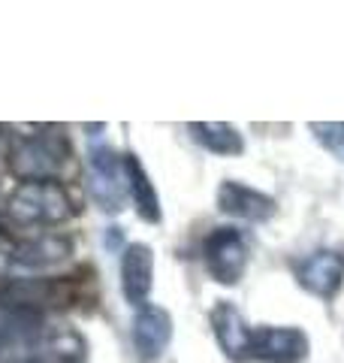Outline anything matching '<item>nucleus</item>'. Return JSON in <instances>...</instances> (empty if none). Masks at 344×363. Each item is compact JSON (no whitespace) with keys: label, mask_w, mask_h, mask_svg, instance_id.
I'll return each instance as SVG.
<instances>
[{"label":"nucleus","mask_w":344,"mask_h":363,"mask_svg":"<svg viewBox=\"0 0 344 363\" xmlns=\"http://www.w3.org/2000/svg\"><path fill=\"white\" fill-rule=\"evenodd\" d=\"M6 167L25 182H57L70 161V143L52 128L33 133H13L4 149Z\"/></svg>","instance_id":"obj_1"},{"label":"nucleus","mask_w":344,"mask_h":363,"mask_svg":"<svg viewBox=\"0 0 344 363\" xmlns=\"http://www.w3.org/2000/svg\"><path fill=\"white\" fill-rule=\"evenodd\" d=\"M172 339V318L160 306H142L133 318V345L145 363L157 360Z\"/></svg>","instance_id":"obj_8"},{"label":"nucleus","mask_w":344,"mask_h":363,"mask_svg":"<svg viewBox=\"0 0 344 363\" xmlns=\"http://www.w3.org/2000/svg\"><path fill=\"white\" fill-rule=\"evenodd\" d=\"M212 330L217 345L224 348V354L229 360H248V342H251V327L245 324V318L239 315L233 303H217L212 309Z\"/></svg>","instance_id":"obj_10"},{"label":"nucleus","mask_w":344,"mask_h":363,"mask_svg":"<svg viewBox=\"0 0 344 363\" xmlns=\"http://www.w3.org/2000/svg\"><path fill=\"white\" fill-rule=\"evenodd\" d=\"M311 130H314L317 140L323 143V149H329L338 161H344V124H320V121H314Z\"/></svg>","instance_id":"obj_15"},{"label":"nucleus","mask_w":344,"mask_h":363,"mask_svg":"<svg viewBox=\"0 0 344 363\" xmlns=\"http://www.w3.org/2000/svg\"><path fill=\"white\" fill-rule=\"evenodd\" d=\"M217 206H221L224 215L254 221V224L269 221L275 215V200L257 188L242 185V182H224V185L217 188Z\"/></svg>","instance_id":"obj_7"},{"label":"nucleus","mask_w":344,"mask_h":363,"mask_svg":"<svg viewBox=\"0 0 344 363\" xmlns=\"http://www.w3.org/2000/svg\"><path fill=\"white\" fill-rule=\"evenodd\" d=\"M13 363H45V360L37 354V351H33V354H28V357H16Z\"/></svg>","instance_id":"obj_16"},{"label":"nucleus","mask_w":344,"mask_h":363,"mask_svg":"<svg viewBox=\"0 0 344 363\" xmlns=\"http://www.w3.org/2000/svg\"><path fill=\"white\" fill-rule=\"evenodd\" d=\"M308 357V336L299 327H251L248 360L302 363Z\"/></svg>","instance_id":"obj_5"},{"label":"nucleus","mask_w":344,"mask_h":363,"mask_svg":"<svg viewBox=\"0 0 344 363\" xmlns=\"http://www.w3.org/2000/svg\"><path fill=\"white\" fill-rule=\"evenodd\" d=\"M88 191L100 209L118 212L124 203V194H127L124 157L106 149V145H97L88 157Z\"/></svg>","instance_id":"obj_3"},{"label":"nucleus","mask_w":344,"mask_h":363,"mask_svg":"<svg viewBox=\"0 0 344 363\" xmlns=\"http://www.w3.org/2000/svg\"><path fill=\"white\" fill-rule=\"evenodd\" d=\"M4 348H6V345H4V339H0V351H4Z\"/></svg>","instance_id":"obj_17"},{"label":"nucleus","mask_w":344,"mask_h":363,"mask_svg":"<svg viewBox=\"0 0 344 363\" xmlns=\"http://www.w3.org/2000/svg\"><path fill=\"white\" fill-rule=\"evenodd\" d=\"M296 279H299V285L308 294L329 300V297H336L344 281V257L338 252L320 248V252L308 255L296 264Z\"/></svg>","instance_id":"obj_6"},{"label":"nucleus","mask_w":344,"mask_h":363,"mask_svg":"<svg viewBox=\"0 0 344 363\" xmlns=\"http://www.w3.org/2000/svg\"><path fill=\"white\" fill-rule=\"evenodd\" d=\"M205 269L217 285H236L248 267V245L236 227H214L205 240Z\"/></svg>","instance_id":"obj_4"},{"label":"nucleus","mask_w":344,"mask_h":363,"mask_svg":"<svg viewBox=\"0 0 344 363\" xmlns=\"http://www.w3.org/2000/svg\"><path fill=\"white\" fill-rule=\"evenodd\" d=\"M154 285V252L145 242H133L121 255V288L133 306H145Z\"/></svg>","instance_id":"obj_9"},{"label":"nucleus","mask_w":344,"mask_h":363,"mask_svg":"<svg viewBox=\"0 0 344 363\" xmlns=\"http://www.w3.org/2000/svg\"><path fill=\"white\" fill-rule=\"evenodd\" d=\"M70 240L64 236H33V240H21L9 252V264L21 269H45L67 260L70 255Z\"/></svg>","instance_id":"obj_11"},{"label":"nucleus","mask_w":344,"mask_h":363,"mask_svg":"<svg viewBox=\"0 0 344 363\" xmlns=\"http://www.w3.org/2000/svg\"><path fill=\"white\" fill-rule=\"evenodd\" d=\"M124 173H127V194L136 203V212L139 218L148 224H157L160 221V200H157V191L148 179L142 161L136 155H124Z\"/></svg>","instance_id":"obj_12"},{"label":"nucleus","mask_w":344,"mask_h":363,"mask_svg":"<svg viewBox=\"0 0 344 363\" xmlns=\"http://www.w3.org/2000/svg\"><path fill=\"white\" fill-rule=\"evenodd\" d=\"M85 339L76 330H52L42 333L37 342V354L45 363H85Z\"/></svg>","instance_id":"obj_14"},{"label":"nucleus","mask_w":344,"mask_h":363,"mask_svg":"<svg viewBox=\"0 0 344 363\" xmlns=\"http://www.w3.org/2000/svg\"><path fill=\"white\" fill-rule=\"evenodd\" d=\"M188 130L202 149H209L214 155H242L245 149L242 133L224 121H193L188 124Z\"/></svg>","instance_id":"obj_13"},{"label":"nucleus","mask_w":344,"mask_h":363,"mask_svg":"<svg viewBox=\"0 0 344 363\" xmlns=\"http://www.w3.org/2000/svg\"><path fill=\"white\" fill-rule=\"evenodd\" d=\"M73 212L61 182H21L6 200V221L16 227H55Z\"/></svg>","instance_id":"obj_2"}]
</instances>
